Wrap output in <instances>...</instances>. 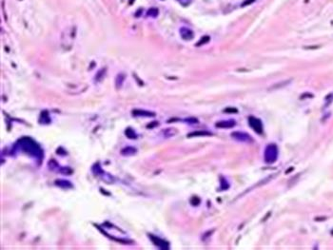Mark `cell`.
I'll use <instances>...</instances> for the list:
<instances>
[{
    "label": "cell",
    "mask_w": 333,
    "mask_h": 250,
    "mask_svg": "<svg viewBox=\"0 0 333 250\" xmlns=\"http://www.w3.org/2000/svg\"><path fill=\"white\" fill-rule=\"evenodd\" d=\"M191 204L193 205H198L200 204V199L198 198V197H193L191 200Z\"/></svg>",
    "instance_id": "d6986e66"
},
{
    "label": "cell",
    "mask_w": 333,
    "mask_h": 250,
    "mask_svg": "<svg viewBox=\"0 0 333 250\" xmlns=\"http://www.w3.org/2000/svg\"><path fill=\"white\" fill-rule=\"evenodd\" d=\"M248 124H250V127L256 132V133H258V134L263 133L264 127H263V124H262V122H261L260 119L256 118V117H253V116H250V118H248Z\"/></svg>",
    "instance_id": "3957f363"
},
{
    "label": "cell",
    "mask_w": 333,
    "mask_h": 250,
    "mask_svg": "<svg viewBox=\"0 0 333 250\" xmlns=\"http://www.w3.org/2000/svg\"><path fill=\"white\" fill-rule=\"evenodd\" d=\"M208 41H210V37H208V36H204V37H202V39L200 40V41L196 44V46L197 47H200L201 45H203V44H206V43H208Z\"/></svg>",
    "instance_id": "e0dca14e"
},
{
    "label": "cell",
    "mask_w": 333,
    "mask_h": 250,
    "mask_svg": "<svg viewBox=\"0 0 333 250\" xmlns=\"http://www.w3.org/2000/svg\"><path fill=\"white\" fill-rule=\"evenodd\" d=\"M58 172L63 173V174L69 175V174H71V172H73V170H71V169L70 167H61L59 168Z\"/></svg>",
    "instance_id": "9a60e30c"
},
{
    "label": "cell",
    "mask_w": 333,
    "mask_h": 250,
    "mask_svg": "<svg viewBox=\"0 0 333 250\" xmlns=\"http://www.w3.org/2000/svg\"><path fill=\"white\" fill-rule=\"evenodd\" d=\"M225 111H234V112H237V110H235V108H227V110H225Z\"/></svg>",
    "instance_id": "44dd1931"
},
{
    "label": "cell",
    "mask_w": 333,
    "mask_h": 250,
    "mask_svg": "<svg viewBox=\"0 0 333 250\" xmlns=\"http://www.w3.org/2000/svg\"><path fill=\"white\" fill-rule=\"evenodd\" d=\"M255 1V0H245V1L241 4V6L242 7H246V6H248V5H250V4H252Z\"/></svg>",
    "instance_id": "ac0fdd59"
},
{
    "label": "cell",
    "mask_w": 333,
    "mask_h": 250,
    "mask_svg": "<svg viewBox=\"0 0 333 250\" xmlns=\"http://www.w3.org/2000/svg\"><path fill=\"white\" fill-rule=\"evenodd\" d=\"M235 125H236V122L234 120H224V121H219V122L216 123V127H221V128H230V127H233Z\"/></svg>",
    "instance_id": "52a82bcc"
},
{
    "label": "cell",
    "mask_w": 333,
    "mask_h": 250,
    "mask_svg": "<svg viewBox=\"0 0 333 250\" xmlns=\"http://www.w3.org/2000/svg\"><path fill=\"white\" fill-rule=\"evenodd\" d=\"M55 184L57 185V187L64 188V189H70V188L73 187V185L71 184V183L70 182V181H67V180H56Z\"/></svg>",
    "instance_id": "ba28073f"
},
{
    "label": "cell",
    "mask_w": 333,
    "mask_h": 250,
    "mask_svg": "<svg viewBox=\"0 0 333 250\" xmlns=\"http://www.w3.org/2000/svg\"><path fill=\"white\" fill-rule=\"evenodd\" d=\"M179 1V3L181 4V5H183V6H188V5H190V3L191 2V0H178Z\"/></svg>",
    "instance_id": "ffe728a7"
},
{
    "label": "cell",
    "mask_w": 333,
    "mask_h": 250,
    "mask_svg": "<svg viewBox=\"0 0 333 250\" xmlns=\"http://www.w3.org/2000/svg\"><path fill=\"white\" fill-rule=\"evenodd\" d=\"M279 155V150L278 147L275 144H268L265 148L264 153V159L265 162L267 164H273L278 159Z\"/></svg>",
    "instance_id": "7a4b0ae2"
},
{
    "label": "cell",
    "mask_w": 333,
    "mask_h": 250,
    "mask_svg": "<svg viewBox=\"0 0 333 250\" xmlns=\"http://www.w3.org/2000/svg\"><path fill=\"white\" fill-rule=\"evenodd\" d=\"M124 80H125V75L124 74H118L117 77H116V80H115V84H116V88H119L122 87V84L124 82Z\"/></svg>",
    "instance_id": "8fae6325"
},
{
    "label": "cell",
    "mask_w": 333,
    "mask_h": 250,
    "mask_svg": "<svg viewBox=\"0 0 333 250\" xmlns=\"http://www.w3.org/2000/svg\"><path fill=\"white\" fill-rule=\"evenodd\" d=\"M232 139H234L236 141L241 143H251L252 142V138L250 137V134H247V132H242V131H234L231 133Z\"/></svg>",
    "instance_id": "277c9868"
},
{
    "label": "cell",
    "mask_w": 333,
    "mask_h": 250,
    "mask_svg": "<svg viewBox=\"0 0 333 250\" xmlns=\"http://www.w3.org/2000/svg\"><path fill=\"white\" fill-rule=\"evenodd\" d=\"M158 14H159V11L157 8H150L147 13L148 16H151V17H156L158 15Z\"/></svg>",
    "instance_id": "4fadbf2b"
},
{
    "label": "cell",
    "mask_w": 333,
    "mask_h": 250,
    "mask_svg": "<svg viewBox=\"0 0 333 250\" xmlns=\"http://www.w3.org/2000/svg\"><path fill=\"white\" fill-rule=\"evenodd\" d=\"M180 35L184 40H191L193 38L194 33L190 29L188 28H181L180 29Z\"/></svg>",
    "instance_id": "8992f818"
},
{
    "label": "cell",
    "mask_w": 333,
    "mask_h": 250,
    "mask_svg": "<svg viewBox=\"0 0 333 250\" xmlns=\"http://www.w3.org/2000/svg\"><path fill=\"white\" fill-rule=\"evenodd\" d=\"M136 152H137L136 148L131 147H128L123 148L122 151H121V154L123 156H132V155L136 154Z\"/></svg>",
    "instance_id": "30bf717a"
},
{
    "label": "cell",
    "mask_w": 333,
    "mask_h": 250,
    "mask_svg": "<svg viewBox=\"0 0 333 250\" xmlns=\"http://www.w3.org/2000/svg\"><path fill=\"white\" fill-rule=\"evenodd\" d=\"M133 115L134 116H144V117H153V116H155V113L154 112H150V111L136 110H133Z\"/></svg>",
    "instance_id": "9c48e42d"
},
{
    "label": "cell",
    "mask_w": 333,
    "mask_h": 250,
    "mask_svg": "<svg viewBox=\"0 0 333 250\" xmlns=\"http://www.w3.org/2000/svg\"><path fill=\"white\" fill-rule=\"evenodd\" d=\"M16 147L21 151L25 152L30 156H33L38 160H41L43 157L42 150L38 146V144L35 143L30 137H24V138L20 139L16 143Z\"/></svg>",
    "instance_id": "6da1fadb"
},
{
    "label": "cell",
    "mask_w": 333,
    "mask_h": 250,
    "mask_svg": "<svg viewBox=\"0 0 333 250\" xmlns=\"http://www.w3.org/2000/svg\"><path fill=\"white\" fill-rule=\"evenodd\" d=\"M125 133H126V135L129 137L130 139H136V138H137V134H136L135 131L132 130V128H130V127L127 128L126 131H125Z\"/></svg>",
    "instance_id": "7c38bea8"
},
{
    "label": "cell",
    "mask_w": 333,
    "mask_h": 250,
    "mask_svg": "<svg viewBox=\"0 0 333 250\" xmlns=\"http://www.w3.org/2000/svg\"><path fill=\"white\" fill-rule=\"evenodd\" d=\"M150 239L152 241V243H153L156 246H158L160 249H168L170 248V245H168V241L160 239V238H158V237H156L154 235H150Z\"/></svg>",
    "instance_id": "5b68a950"
},
{
    "label": "cell",
    "mask_w": 333,
    "mask_h": 250,
    "mask_svg": "<svg viewBox=\"0 0 333 250\" xmlns=\"http://www.w3.org/2000/svg\"><path fill=\"white\" fill-rule=\"evenodd\" d=\"M199 135H202V136H206V135H211L210 132H192V133H190L188 136V137H192V136H199Z\"/></svg>",
    "instance_id": "2e32d148"
},
{
    "label": "cell",
    "mask_w": 333,
    "mask_h": 250,
    "mask_svg": "<svg viewBox=\"0 0 333 250\" xmlns=\"http://www.w3.org/2000/svg\"><path fill=\"white\" fill-rule=\"evenodd\" d=\"M49 167H50V169H51V170H55V169H57V171L59 170V168H60L59 165L56 163L54 160H51V161H50V162H49Z\"/></svg>",
    "instance_id": "5bb4252c"
}]
</instances>
